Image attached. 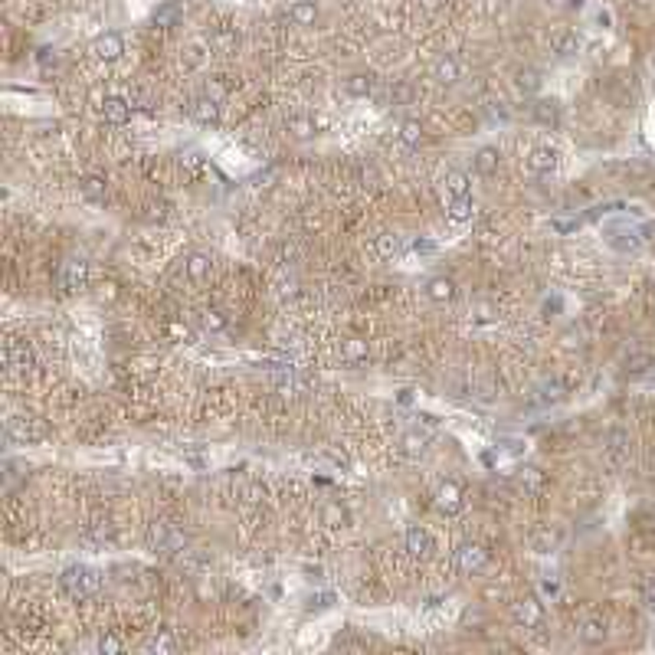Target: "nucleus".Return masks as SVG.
<instances>
[{"instance_id": "1a4fd4ad", "label": "nucleus", "mask_w": 655, "mask_h": 655, "mask_svg": "<svg viewBox=\"0 0 655 655\" xmlns=\"http://www.w3.org/2000/svg\"><path fill=\"white\" fill-rule=\"evenodd\" d=\"M433 79H436V82H443V85H456L462 79L459 60H456V56H439V60H436V66H433Z\"/></svg>"}, {"instance_id": "f8f14e48", "label": "nucleus", "mask_w": 655, "mask_h": 655, "mask_svg": "<svg viewBox=\"0 0 655 655\" xmlns=\"http://www.w3.org/2000/svg\"><path fill=\"white\" fill-rule=\"evenodd\" d=\"M606 456L622 466V462H629V436L622 433V429H613V433L606 436Z\"/></svg>"}, {"instance_id": "f03ea898", "label": "nucleus", "mask_w": 655, "mask_h": 655, "mask_svg": "<svg viewBox=\"0 0 655 655\" xmlns=\"http://www.w3.org/2000/svg\"><path fill=\"white\" fill-rule=\"evenodd\" d=\"M184 534H180L174 524H167V521H154L151 528H148V547H151L154 554H164V557H170V554L184 551Z\"/></svg>"}, {"instance_id": "49530a36", "label": "nucleus", "mask_w": 655, "mask_h": 655, "mask_svg": "<svg viewBox=\"0 0 655 655\" xmlns=\"http://www.w3.org/2000/svg\"><path fill=\"white\" fill-rule=\"evenodd\" d=\"M292 128H295V135H298V138H308V135H312V125H308V121H302V119L292 121Z\"/></svg>"}, {"instance_id": "f3484780", "label": "nucleus", "mask_w": 655, "mask_h": 655, "mask_svg": "<svg viewBox=\"0 0 655 655\" xmlns=\"http://www.w3.org/2000/svg\"><path fill=\"white\" fill-rule=\"evenodd\" d=\"M528 164L534 174H551V170L557 167V151H554V148H534Z\"/></svg>"}, {"instance_id": "72a5a7b5", "label": "nucleus", "mask_w": 655, "mask_h": 655, "mask_svg": "<svg viewBox=\"0 0 655 655\" xmlns=\"http://www.w3.org/2000/svg\"><path fill=\"white\" fill-rule=\"evenodd\" d=\"M174 646H177V642H174V636H170V632H158V636H151L145 642L148 652H170Z\"/></svg>"}, {"instance_id": "5701e85b", "label": "nucleus", "mask_w": 655, "mask_h": 655, "mask_svg": "<svg viewBox=\"0 0 655 655\" xmlns=\"http://www.w3.org/2000/svg\"><path fill=\"white\" fill-rule=\"evenodd\" d=\"M475 170L482 174V177H492V174H498V151H495V148H478Z\"/></svg>"}, {"instance_id": "6ab92c4d", "label": "nucleus", "mask_w": 655, "mask_h": 655, "mask_svg": "<svg viewBox=\"0 0 655 655\" xmlns=\"http://www.w3.org/2000/svg\"><path fill=\"white\" fill-rule=\"evenodd\" d=\"M577 636H580V642H587V646H603L606 642V622L603 620H587L577 629Z\"/></svg>"}, {"instance_id": "ea45409f", "label": "nucleus", "mask_w": 655, "mask_h": 655, "mask_svg": "<svg viewBox=\"0 0 655 655\" xmlns=\"http://www.w3.org/2000/svg\"><path fill=\"white\" fill-rule=\"evenodd\" d=\"M642 606H646L649 613H655V577L642 580Z\"/></svg>"}, {"instance_id": "f257e3e1", "label": "nucleus", "mask_w": 655, "mask_h": 655, "mask_svg": "<svg viewBox=\"0 0 655 655\" xmlns=\"http://www.w3.org/2000/svg\"><path fill=\"white\" fill-rule=\"evenodd\" d=\"M60 580H62V587H66V593H69V596H76V600L95 596V593H99V587H102V573L92 571V567H85V563L66 567Z\"/></svg>"}, {"instance_id": "c03bdc74", "label": "nucleus", "mask_w": 655, "mask_h": 655, "mask_svg": "<svg viewBox=\"0 0 655 655\" xmlns=\"http://www.w3.org/2000/svg\"><path fill=\"white\" fill-rule=\"evenodd\" d=\"M462 626H482V613H472V610H466V613H462Z\"/></svg>"}, {"instance_id": "2eb2a0df", "label": "nucleus", "mask_w": 655, "mask_h": 655, "mask_svg": "<svg viewBox=\"0 0 655 655\" xmlns=\"http://www.w3.org/2000/svg\"><path fill=\"white\" fill-rule=\"evenodd\" d=\"M85 279H89V273H85V263L82 259H69L66 265H62V289L76 292L85 285Z\"/></svg>"}, {"instance_id": "c9c22d12", "label": "nucleus", "mask_w": 655, "mask_h": 655, "mask_svg": "<svg viewBox=\"0 0 655 655\" xmlns=\"http://www.w3.org/2000/svg\"><path fill=\"white\" fill-rule=\"evenodd\" d=\"M541 403H561L563 400V387L557 380H551V383H544L541 387V397H537Z\"/></svg>"}, {"instance_id": "a211bd4d", "label": "nucleus", "mask_w": 655, "mask_h": 655, "mask_svg": "<svg viewBox=\"0 0 655 655\" xmlns=\"http://www.w3.org/2000/svg\"><path fill=\"white\" fill-rule=\"evenodd\" d=\"M4 360H7L10 370H26V367L33 364V354H30V348H23V344H13V341H10L7 351H4Z\"/></svg>"}, {"instance_id": "8fccbe9b", "label": "nucleus", "mask_w": 655, "mask_h": 655, "mask_svg": "<svg viewBox=\"0 0 655 655\" xmlns=\"http://www.w3.org/2000/svg\"><path fill=\"white\" fill-rule=\"evenodd\" d=\"M580 4H583V0H567V7H580Z\"/></svg>"}, {"instance_id": "423d86ee", "label": "nucleus", "mask_w": 655, "mask_h": 655, "mask_svg": "<svg viewBox=\"0 0 655 655\" xmlns=\"http://www.w3.org/2000/svg\"><path fill=\"white\" fill-rule=\"evenodd\" d=\"M642 230H632V226H610L606 230V243L613 249H620V253H636L639 246H642V239L646 236H639Z\"/></svg>"}, {"instance_id": "f704fd0d", "label": "nucleus", "mask_w": 655, "mask_h": 655, "mask_svg": "<svg viewBox=\"0 0 655 655\" xmlns=\"http://www.w3.org/2000/svg\"><path fill=\"white\" fill-rule=\"evenodd\" d=\"M82 194L89 197V200H105V180L102 177H85L82 180Z\"/></svg>"}, {"instance_id": "4468645a", "label": "nucleus", "mask_w": 655, "mask_h": 655, "mask_svg": "<svg viewBox=\"0 0 655 655\" xmlns=\"http://www.w3.org/2000/svg\"><path fill=\"white\" fill-rule=\"evenodd\" d=\"M7 436L10 439H20V443H36V439H40V429L33 426V419L13 417V419H7Z\"/></svg>"}, {"instance_id": "2f4dec72", "label": "nucleus", "mask_w": 655, "mask_h": 655, "mask_svg": "<svg viewBox=\"0 0 655 655\" xmlns=\"http://www.w3.org/2000/svg\"><path fill=\"white\" fill-rule=\"evenodd\" d=\"M377 253H380V259H390V255L400 253V239L393 236V233H383V236H377Z\"/></svg>"}, {"instance_id": "cd10ccee", "label": "nucleus", "mask_w": 655, "mask_h": 655, "mask_svg": "<svg viewBox=\"0 0 655 655\" xmlns=\"http://www.w3.org/2000/svg\"><path fill=\"white\" fill-rule=\"evenodd\" d=\"M400 141L403 145H409V148H419L423 145V125H419L417 119H407L400 125Z\"/></svg>"}, {"instance_id": "ddd939ff", "label": "nucleus", "mask_w": 655, "mask_h": 655, "mask_svg": "<svg viewBox=\"0 0 655 655\" xmlns=\"http://www.w3.org/2000/svg\"><path fill=\"white\" fill-rule=\"evenodd\" d=\"M190 115H194V121H200V125H216V121H220V105H216V99L204 95V99H197V102L190 105Z\"/></svg>"}, {"instance_id": "9d476101", "label": "nucleus", "mask_w": 655, "mask_h": 655, "mask_svg": "<svg viewBox=\"0 0 655 655\" xmlns=\"http://www.w3.org/2000/svg\"><path fill=\"white\" fill-rule=\"evenodd\" d=\"M102 115H105V121H111V125H125V121L131 119V102L121 99V95H111V99L102 102Z\"/></svg>"}, {"instance_id": "e433bc0d", "label": "nucleus", "mask_w": 655, "mask_h": 655, "mask_svg": "<svg viewBox=\"0 0 655 655\" xmlns=\"http://www.w3.org/2000/svg\"><path fill=\"white\" fill-rule=\"evenodd\" d=\"M344 358H348L351 364H360V360H367V348L360 341H348V344H344Z\"/></svg>"}, {"instance_id": "4c0bfd02", "label": "nucleus", "mask_w": 655, "mask_h": 655, "mask_svg": "<svg viewBox=\"0 0 655 655\" xmlns=\"http://www.w3.org/2000/svg\"><path fill=\"white\" fill-rule=\"evenodd\" d=\"M423 449H426V436H417V433L403 436V452H407V456H419Z\"/></svg>"}, {"instance_id": "4be33fe9", "label": "nucleus", "mask_w": 655, "mask_h": 655, "mask_svg": "<svg viewBox=\"0 0 655 655\" xmlns=\"http://www.w3.org/2000/svg\"><path fill=\"white\" fill-rule=\"evenodd\" d=\"M292 20L298 26H312L318 20V4L315 0H295L292 4Z\"/></svg>"}, {"instance_id": "de8ad7c7", "label": "nucleus", "mask_w": 655, "mask_h": 655, "mask_svg": "<svg viewBox=\"0 0 655 655\" xmlns=\"http://www.w3.org/2000/svg\"><path fill=\"white\" fill-rule=\"evenodd\" d=\"M17 478H20V466L13 459H7V485H13Z\"/></svg>"}, {"instance_id": "6e6552de", "label": "nucleus", "mask_w": 655, "mask_h": 655, "mask_svg": "<svg viewBox=\"0 0 655 655\" xmlns=\"http://www.w3.org/2000/svg\"><path fill=\"white\" fill-rule=\"evenodd\" d=\"M403 541H407L409 557H429V554H433V537H429L426 528H409Z\"/></svg>"}, {"instance_id": "c756f323", "label": "nucleus", "mask_w": 655, "mask_h": 655, "mask_svg": "<svg viewBox=\"0 0 655 655\" xmlns=\"http://www.w3.org/2000/svg\"><path fill=\"white\" fill-rule=\"evenodd\" d=\"M518 482L528 488V492H541V485H544V475H541V468L524 466V468L518 472Z\"/></svg>"}, {"instance_id": "a878e982", "label": "nucleus", "mask_w": 655, "mask_h": 655, "mask_svg": "<svg viewBox=\"0 0 655 655\" xmlns=\"http://www.w3.org/2000/svg\"><path fill=\"white\" fill-rule=\"evenodd\" d=\"M180 4L177 0H167V4H161V7L154 10V23L158 26H177V20H180Z\"/></svg>"}, {"instance_id": "a19ab883", "label": "nucleus", "mask_w": 655, "mask_h": 655, "mask_svg": "<svg viewBox=\"0 0 655 655\" xmlns=\"http://www.w3.org/2000/svg\"><path fill=\"white\" fill-rule=\"evenodd\" d=\"M551 230L561 233V236H567V233H577L580 230V220H561V216H557V220H551Z\"/></svg>"}, {"instance_id": "c85d7f7f", "label": "nucleus", "mask_w": 655, "mask_h": 655, "mask_svg": "<svg viewBox=\"0 0 655 655\" xmlns=\"http://www.w3.org/2000/svg\"><path fill=\"white\" fill-rule=\"evenodd\" d=\"M446 190L452 194V200H456V197H468V177L462 170H449V174H446Z\"/></svg>"}, {"instance_id": "bb28decb", "label": "nucleus", "mask_w": 655, "mask_h": 655, "mask_svg": "<svg viewBox=\"0 0 655 655\" xmlns=\"http://www.w3.org/2000/svg\"><path fill=\"white\" fill-rule=\"evenodd\" d=\"M655 370V358L652 354H632L629 360H626V374L629 377H646Z\"/></svg>"}, {"instance_id": "0eeeda50", "label": "nucleus", "mask_w": 655, "mask_h": 655, "mask_svg": "<svg viewBox=\"0 0 655 655\" xmlns=\"http://www.w3.org/2000/svg\"><path fill=\"white\" fill-rule=\"evenodd\" d=\"M551 53L557 56V60H571V56H577V53H580V36L571 33V30L554 33L551 36Z\"/></svg>"}, {"instance_id": "9b49d317", "label": "nucleus", "mask_w": 655, "mask_h": 655, "mask_svg": "<svg viewBox=\"0 0 655 655\" xmlns=\"http://www.w3.org/2000/svg\"><path fill=\"white\" fill-rule=\"evenodd\" d=\"M531 115H534V121H541V125H547V128L561 125V105L554 102V99H537V102L531 105Z\"/></svg>"}, {"instance_id": "b1692460", "label": "nucleus", "mask_w": 655, "mask_h": 655, "mask_svg": "<svg viewBox=\"0 0 655 655\" xmlns=\"http://www.w3.org/2000/svg\"><path fill=\"white\" fill-rule=\"evenodd\" d=\"M344 89H348L351 95H358V99H364V95L374 92V76H370V72H354V76H348Z\"/></svg>"}, {"instance_id": "aec40b11", "label": "nucleus", "mask_w": 655, "mask_h": 655, "mask_svg": "<svg viewBox=\"0 0 655 655\" xmlns=\"http://www.w3.org/2000/svg\"><path fill=\"white\" fill-rule=\"evenodd\" d=\"M426 295L433 298L436 305H446V302L456 298V282L452 279H433L429 285H426Z\"/></svg>"}, {"instance_id": "09e8293b", "label": "nucleus", "mask_w": 655, "mask_h": 655, "mask_svg": "<svg viewBox=\"0 0 655 655\" xmlns=\"http://www.w3.org/2000/svg\"><path fill=\"white\" fill-rule=\"evenodd\" d=\"M547 547H554V537H551V534H547V531H544V534L537 537V551H541V554H547Z\"/></svg>"}, {"instance_id": "7c9ffc66", "label": "nucleus", "mask_w": 655, "mask_h": 655, "mask_svg": "<svg viewBox=\"0 0 655 655\" xmlns=\"http://www.w3.org/2000/svg\"><path fill=\"white\" fill-rule=\"evenodd\" d=\"M413 99H417V89H413L409 82H397V85L390 89V102H393V105H409Z\"/></svg>"}, {"instance_id": "dca6fc26", "label": "nucleus", "mask_w": 655, "mask_h": 655, "mask_svg": "<svg viewBox=\"0 0 655 655\" xmlns=\"http://www.w3.org/2000/svg\"><path fill=\"white\" fill-rule=\"evenodd\" d=\"M436 502H439V508L446 511V514H456V511L462 508V492L456 482H443L439 485V492H436Z\"/></svg>"}, {"instance_id": "58836bf2", "label": "nucleus", "mask_w": 655, "mask_h": 655, "mask_svg": "<svg viewBox=\"0 0 655 655\" xmlns=\"http://www.w3.org/2000/svg\"><path fill=\"white\" fill-rule=\"evenodd\" d=\"M99 652L119 655V652H121V639H119V636H111V632H105V636L99 639Z\"/></svg>"}, {"instance_id": "a18cd8bd", "label": "nucleus", "mask_w": 655, "mask_h": 655, "mask_svg": "<svg viewBox=\"0 0 655 655\" xmlns=\"http://www.w3.org/2000/svg\"><path fill=\"white\" fill-rule=\"evenodd\" d=\"M204 324H207V328H216V331H220V328H223L226 321H223V318L216 315V312H207V315H204Z\"/></svg>"}, {"instance_id": "7ed1b4c3", "label": "nucleus", "mask_w": 655, "mask_h": 655, "mask_svg": "<svg viewBox=\"0 0 655 655\" xmlns=\"http://www.w3.org/2000/svg\"><path fill=\"white\" fill-rule=\"evenodd\" d=\"M121 53H125V40H121V33H115V30L99 33L92 40V56L99 62H115V60H121Z\"/></svg>"}, {"instance_id": "412c9836", "label": "nucleus", "mask_w": 655, "mask_h": 655, "mask_svg": "<svg viewBox=\"0 0 655 655\" xmlns=\"http://www.w3.org/2000/svg\"><path fill=\"white\" fill-rule=\"evenodd\" d=\"M514 85H518V92L534 95L537 89H541V72H537L534 66H521L518 72H514Z\"/></svg>"}, {"instance_id": "20e7f679", "label": "nucleus", "mask_w": 655, "mask_h": 655, "mask_svg": "<svg viewBox=\"0 0 655 655\" xmlns=\"http://www.w3.org/2000/svg\"><path fill=\"white\" fill-rule=\"evenodd\" d=\"M511 616H514V622L524 626V629H541V622H544V606L531 596V600H521V603L511 606Z\"/></svg>"}, {"instance_id": "473e14b6", "label": "nucleus", "mask_w": 655, "mask_h": 655, "mask_svg": "<svg viewBox=\"0 0 655 655\" xmlns=\"http://www.w3.org/2000/svg\"><path fill=\"white\" fill-rule=\"evenodd\" d=\"M449 216L456 223H466L468 216H472V200H468V197H456V200H452V207H449Z\"/></svg>"}, {"instance_id": "37998d69", "label": "nucleus", "mask_w": 655, "mask_h": 655, "mask_svg": "<svg viewBox=\"0 0 655 655\" xmlns=\"http://www.w3.org/2000/svg\"><path fill=\"white\" fill-rule=\"evenodd\" d=\"M541 593L551 596V600H557V593H561V583H557V580H544V583H541Z\"/></svg>"}, {"instance_id": "79ce46f5", "label": "nucleus", "mask_w": 655, "mask_h": 655, "mask_svg": "<svg viewBox=\"0 0 655 655\" xmlns=\"http://www.w3.org/2000/svg\"><path fill=\"white\" fill-rule=\"evenodd\" d=\"M413 253L429 255V253H436V243L433 239H413Z\"/></svg>"}, {"instance_id": "393cba45", "label": "nucleus", "mask_w": 655, "mask_h": 655, "mask_svg": "<svg viewBox=\"0 0 655 655\" xmlns=\"http://www.w3.org/2000/svg\"><path fill=\"white\" fill-rule=\"evenodd\" d=\"M184 273H187V279H194V282L207 279V275H210V259H207L204 253L187 255V263H184Z\"/></svg>"}, {"instance_id": "39448f33", "label": "nucleus", "mask_w": 655, "mask_h": 655, "mask_svg": "<svg viewBox=\"0 0 655 655\" xmlns=\"http://www.w3.org/2000/svg\"><path fill=\"white\" fill-rule=\"evenodd\" d=\"M456 563H459V571L462 573H482L488 567V554L482 551L478 544H462L459 551H456Z\"/></svg>"}, {"instance_id": "3c124183", "label": "nucleus", "mask_w": 655, "mask_h": 655, "mask_svg": "<svg viewBox=\"0 0 655 655\" xmlns=\"http://www.w3.org/2000/svg\"><path fill=\"white\" fill-rule=\"evenodd\" d=\"M652 518H655V511H652Z\"/></svg>"}]
</instances>
